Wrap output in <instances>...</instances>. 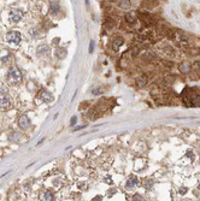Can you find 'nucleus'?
Masks as SVG:
<instances>
[{"mask_svg": "<svg viewBox=\"0 0 200 201\" xmlns=\"http://www.w3.org/2000/svg\"><path fill=\"white\" fill-rule=\"evenodd\" d=\"M187 190H188V189H187V188H185V187H183V188H181V189H180V193H181V194H185V193H186V192H187Z\"/></svg>", "mask_w": 200, "mask_h": 201, "instance_id": "obj_28", "label": "nucleus"}, {"mask_svg": "<svg viewBox=\"0 0 200 201\" xmlns=\"http://www.w3.org/2000/svg\"><path fill=\"white\" fill-rule=\"evenodd\" d=\"M193 66H194V69H195V70H199V71H200V60H198V62H195Z\"/></svg>", "mask_w": 200, "mask_h": 201, "instance_id": "obj_25", "label": "nucleus"}, {"mask_svg": "<svg viewBox=\"0 0 200 201\" xmlns=\"http://www.w3.org/2000/svg\"><path fill=\"white\" fill-rule=\"evenodd\" d=\"M164 81H165V83L171 85V83H174V81H175V76H173V75H168V76L164 78Z\"/></svg>", "mask_w": 200, "mask_h": 201, "instance_id": "obj_22", "label": "nucleus"}, {"mask_svg": "<svg viewBox=\"0 0 200 201\" xmlns=\"http://www.w3.org/2000/svg\"><path fill=\"white\" fill-rule=\"evenodd\" d=\"M88 105H89V102H88V101H85V104H83V105H81V106H80V108H86Z\"/></svg>", "mask_w": 200, "mask_h": 201, "instance_id": "obj_27", "label": "nucleus"}, {"mask_svg": "<svg viewBox=\"0 0 200 201\" xmlns=\"http://www.w3.org/2000/svg\"><path fill=\"white\" fill-rule=\"evenodd\" d=\"M163 1H168V0H163Z\"/></svg>", "mask_w": 200, "mask_h": 201, "instance_id": "obj_32", "label": "nucleus"}, {"mask_svg": "<svg viewBox=\"0 0 200 201\" xmlns=\"http://www.w3.org/2000/svg\"><path fill=\"white\" fill-rule=\"evenodd\" d=\"M191 69H192V66L188 63H182V64L179 65V70H180L181 74H188L191 71Z\"/></svg>", "mask_w": 200, "mask_h": 201, "instance_id": "obj_15", "label": "nucleus"}, {"mask_svg": "<svg viewBox=\"0 0 200 201\" xmlns=\"http://www.w3.org/2000/svg\"><path fill=\"white\" fill-rule=\"evenodd\" d=\"M118 6L122 10H129L130 6H131V1L130 0H119L118 1Z\"/></svg>", "mask_w": 200, "mask_h": 201, "instance_id": "obj_16", "label": "nucleus"}, {"mask_svg": "<svg viewBox=\"0 0 200 201\" xmlns=\"http://www.w3.org/2000/svg\"><path fill=\"white\" fill-rule=\"evenodd\" d=\"M139 184H140V181H139V178H137V177H135V176H130V177L127 180L125 188L130 190V189H133V188L137 187Z\"/></svg>", "mask_w": 200, "mask_h": 201, "instance_id": "obj_7", "label": "nucleus"}, {"mask_svg": "<svg viewBox=\"0 0 200 201\" xmlns=\"http://www.w3.org/2000/svg\"><path fill=\"white\" fill-rule=\"evenodd\" d=\"M93 200H94V201L102 200V196H99V195H98V196H95V198H94V199H93Z\"/></svg>", "mask_w": 200, "mask_h": 201, "instance_id": "obj_30", "label": "nucleus"}, {"mask_svg": "<svg viewBox=\"0 0 200 201\" xmlns=\"http://www.w3.org/2000/svg\"><path fill=\"white\" fill-rule=\"evenodd\" d=\"M186 52L189 54V56H200V48L197 47H193V48H187Z\"/></svg>", "mask_w": 200, "mask_h": 201, "instance_id": "obj_19", "label": "nucleus"}, {"mask_svg": "<svg viewBox=\"0 0 200 201\" xmlns=\"http://www.w3.org/2000/svg\"><path fill=\"white\" fill-rule=\"evenodd\" d=\"M41 199L45 201H51V200H54V194L51 192V190H47L42 195H41Z\"/></svg>", "mask_w": 200, "mask_h": 201, "instance_id": "obj_17", "label": "nucleus"}, {"mask_svg": "<svg viewBox=\"0 0 200 201\" xmlns=\"http://www.w3.org/2000/svg\"><path fill=\"white\" fill-rule=\"evenodd\" d=\"M41 51L45 52V53H47V52H48V47H47L46 45H42V46H40V47L37 48V52H39V53H40Z\"/></svg>", "mask_w": 200, "mask_h": 201, "instance_id": "obj_23", "label": "nucleus"}, {"mask_svg": "<svg viewBox=\"0 0 200 201\" xmlns=\"http://www.w3.org/2000/svg\"><path fill=\"white\" fill-rule=\"evenodd\" d=\"M139 18L141 19V22L146 25V27H153V25H156L157 24V19L152 16V14H150V13H146V12H140L139 13Z\"/></svg>", "mask_w": 200, "mask_h": 201, "instance_id": "obj_2", "label": "nucleus"}, {"mask_svg": "<svg viewBox=\"0 0 200 201\" xmlns=\"http://www.w3.org/2000/svg\"><path fill=\"white\" fill-rule=\"evenodd\" d=\"M12 106L11 99L7 94L5 93H0V108L1 110H8Z\"/></svg>", "mask_w": 200, "mask_h": 201, "instance_id": "obj_4", "label": "nucleus"}, {"mask_svg": "<svg viewBox=\"0 0 200 201\" xmlns=\"http://www.w3.org/2000/svg\"><path fill=\"white\" fill-rule=\"evenodd\" d=\"M0 59H1L4 63L10 62V60H11V54H10V52H8L7 49H2V51H0Z\"/></svg>", "mask_w": 200, "mask_h": 201, "instance_id": "obj_14", "label": "nucleus"}, {"mask_svg": "<svg viewBox=\"0 0 200 201\" xmlns=\"http://www.w3.org/2000/svg\"><path fill=\"white\" fill-rule=\"evenodd\" d=\"M124 18H125V22H127L128 24H135L136 21H137V16H136L134 12L127 13V14L124 16Z\"/></svg>", "mask_w": 200, "mask_h": 201, "instance_id": "obj_10", "label": "nucleus"}, {"mask_svg": "<svg viewBox=\"0 0 200 201\" xmlns=\"http://www.w3.org/2000/svg\"><path fill=\"white\" fill-rule=\"evenodd\" d=\"M158 2H159L158 0H144L141 2V6L145 7V8H147V10H152V8H154V7L158 6Z\"/></svg>", "mask_w": 200, "mask_h": 201, "instance_id": "obj_9", "label": "nucleus"}, {"mask_svg": "<svg viewBox=\"0 0 200 201\" xmlns=\"http://www.w3.org/2000/svg\"><path fill=\"white\" fill-rule=\"evenodd\" d=\"M104 27H105L107 30H111V29H113V28L116 27V21H115L113 18L108 17V18H106V19L104 21Z\"/></svg>", "mask_w": 200, "mask_h": 201, "instance_id": "obj_13", "label": "nucleus"}, {"mask_svg": "<svg viewBox=\"0 0 200 201\" xmlns=\"http://www.w3.org/2000/svg\"><path fill=\"white\" fill-rule=\"evenodd\" d=\"M6 40H7V42H10L11 45L17 46V45H19V42H21V40H22V36H21V34H19L18 31L13 30V31L7 33Z\"/></svg>", "mask_w": 200, "mask_h": 201, "instance_id": "obj_3", "label": "nucleus"}, {"mask_svg": "<svg viewBox=\"0 0 200 201\" xmlns=\"http://www.w3.org/2000/svg\"><path fill=\"white\" fill-rule=\"evenodd\" d=\"M7 81L10 85H19L23 81V75L21 72V70L17 66H13L10 69L8 75H7Z\"/></svg>", "mask_w": 200, "mask_h": 201, "instance_id": "obj_1", "label": "nucleus"}, {"mask_svg": "<svg viewBox=\"0 0 200 201\" xmlns=\"http://www.w3.org/2000/svg\"><path fill=\"white\" fill-rule=\"evenodd\" d=\"M142 59H144L145 62L153 63V62L157 60V56H156V53H153V52H146V53L142 56Z\"/></svg>", "mask_w": 200, "mask_h": 201, "instance_id": "obj_11", "label": "nucleus"}, {"mask_svg": "<svg viewBox=\"0 0 200 201\" xmlns=\"http://www.w3.org/2000/svg\"><path fill=\"white\" fill-rule=\"evenodd\" d=\"M8 17H10L11 23H18L22 19V17H23V12L21 10H18V8H13V10L10 11Z\"/></svg>", "mask_w": 200, "mask_h": 201, "instance_id": "obj_5", "label": "nucleus"}, {"mask_svg": "<svg viewBox=\"0 0 200 201\" xmlns=\"http://www.w3.org/2000/svg\"><path fill=\"white\" fill-rule=\"evenodd\" d=\"M108 1H110V2H113V1H116V0H108Z\"/></svg>", "mask_w": 200, "mask_h": 201, "instance_id": "obj_31", "label": "nucleus"}, {"mask_svg": "<svg viewBox=\"0 0 200 201\" xmlns=\"http://www.w3.org/2000/svg\"><path fill=\"white\" fill-rule=\"evenodd\" d=\"M199 188H200V186H199Z\"/></svg>", "mask_w": 200, "mask_h": 201, "instance_id": "obj_33", "label": "nucleus"}, {"mask_svg": "<svg viewBox=\"0 0 200 201\" xmlns=\"http://www.w3.org/2000/svg\"><path fill=\"white\" fill-rule=\"evenodd\" d=\"M137 87H140V88H142V87H145L146 86V83H147V78H146V76H141V77H139L137 78Z\"/></svg>", "mask_w": 200, "mask_h": 201, "instance_id": "obj_20", "label": "nucleus"}, {"mask_svg": "<svg viewBox=\"0 0 200 201\" xmlns=\"http://www.w3.org/2000/svg\"><path fill=\"white\" fill-rule=\"evenodd\" d=\"M131 200H135V201H141V200H144V199H142V196H141V195H139V194H135V195H134V196H133V199H131Z\"/></svg>", "mask_w": 200, "mask_h": 201, "instance_id": "obj_24", "label": "nucleus"}, {"mask_svg": "<svg viewBox=\"0 0 200 201\" xmlns=\"http://www.w3.org/2000/svg\"><path fill=\"white\" fill-rule=\"evenodd\" d=\"M39 98L44 101V102H52V101H53V95H52V93H50V92L46 91V89H41V91H40Z\"/></svg>", "mask_w": 200, "mask_h": 201, "instance_id": "obj_6", "label": "nucleus"}, {"mask_svg": "<svg viewBox=\"0 0 200 201\" xmlns=\"http://www.w3.org/2000/svg\"><path fill=\"white\" fill-rule=\"evenodd\" d=\"M60 11V6L58 2H52L51 4V13L52 14H57Z\"/></svg>", "mask_w": 200, "mask_h": 201, "instance_id": "obj_18", "label": "nucleus"}, {"mask_svg": "<svg viewBox=\"0 0 200 201\" xmlns=\"http://www.w3.org/2000/svg\"><path fill=\"white\" fill-rule=\"evenodd\" d=\"M152 184H153V182H152V181H150V182H148V180H146V188H147V189H150V188L152 187Z\"/></svg>", "mask_w": 200, "mask_h": 201, "instance_id": "obj_26", "label": "nucleus"}, {"mask_svg": "<svg viewBox=\"0 0 200 201\" xmlns=\"http://www.w3.org/2000/svg\"><path fill=\"white\" fill-rule=\"evenodd\" d=\"M76 119H77V118L74 116V117H73V119H71V125H74V124L76 123Z\"/></svg>", "mask_w": 200, "mask_h": 201, "instance_id": "obj_29", "label": "nucleus"}, {"mask_svg": "<svg viewBox=\"0 0 200 201\" xmlns=\"http://www.w3.org/2000/svg\"><path fill=\"white\" fill-rule=\"evenodd\" d=\"M175 31L173 30V29H170V28H168V30H166V33H165V36L168 37V39H170V40H174L175 39Z\"/></svg>", "mask_w": 200, "mask_h": 201, "instance_id": "obj_21", "label": "nucleus"}, {"mask_svg": "<svg viewBox=\"0 0 200 201\" xmlns=\"http://www.w3.org/2000/svg\"><path fill=\"white\" fill-rule=\"evenodd\" d=\"M123 42H124L123 37H119V36L116 37V39L113 40V42H112V49H113V51H119V48L122 47Z\"/></svg>", "mask_w": 200, "mask_h": 201, "instance_id": "obj_12", "label": "nucleus"}, {"mask_svg": "<svg viewBox=\"0 0 200 201\" xmlns=\"http://www.w3.org/2000/svg\"><path fill=\"white\" fill-rule=\"evenodd\" d=\"M18 125H19V128L21 129H27L29 125H30V119L28 118V116L27 114H23L21 118H19V120H18Z\"/></svg>", "mask_w": 200, "mask_h": 201, "instance_id": "obj_8", "label": "nucleus"}]
</instances>
